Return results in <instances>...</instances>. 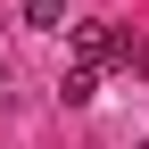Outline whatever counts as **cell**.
<instances>
[{"label": "cell", "instance_id": "6da1fadb", "mask_svg": "<svg viewBox=\"0 0 149 149\" xmlns=\"http://www.w3.org/2000/svg\"><path fill=\"white\" fill-rule=\"evenodd\" d=\"M74 66H141V42L133 33H116V25H74Z\"/></svg>", "mask_w": 149, "mask_h": 149}, {"label": "cell", "instance_id": "7a4b0ae2", "mask_svg": "<svg viewBox=\"0 0 149 149\" xmlns=\"http://www.w3.org/2000/svg\"><path fill=\"white\" fill-rule=\"evenodd\" d=\"M58 91H66V108H83V100H100V74H91V66H66Z\"/></svg>", "mask_w": 149, "mask_h": 149}, {"label": "cell", "instance_id": "3957f363", "mask_svg": "<svg viewBox=\"0 0 149 149\" xmlns=\"http://www.w3.org/2000/svg\"><path fill=\"white\" fill-rule=\"evenodd\" d=\"M17 8H25V25H58V17H66V0H17Z\"/></svg>", "mask_w": 149, "mask_h": 149}, {"label": "cell", "instance_id": "277c9868", "mask_svg": "<svg viewBox=\"0 0 149 149\" xmlns=\"http://www.w3.org/2000/svg\"><path fill=\"white\" fill-rule=\"evenodd\" d=\"M141 149H149V141H141Z\"/></svg>", "mask_w": 149, "mask_h": 149}]
</instances>
